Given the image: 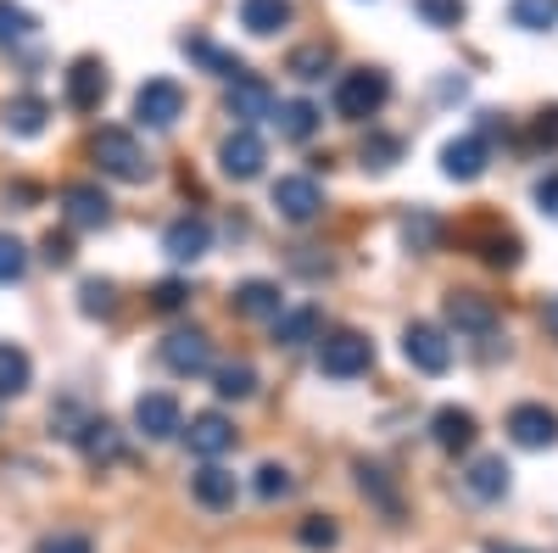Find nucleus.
<instances>
[{
    "label": "nucleus",
    "instance_id": "f257e3e1",
    "mask_svg": "<svg viewBox=\"0 0 558 553\" xmlns=\"http://www.w3.org/2000/svg\"><path fill=\"white\" fill-rule=\"evenodd\" d=\"M89 157H96V168L118 184H146L151 179V157L129 129H101L96 141H89Z\"/></svg>",
    "mask_w": 558,
    "mask_h": 553
},
{
    "label": "nucleus",
    "instance_id": "f03ea898",
    "mask_svg": "<svg viewBox=\"0 0 558 553\" xmlns=\"http://www.w3.org/2000/svg\"><path fill=\"white\" fill-rule=\"evenodd\" d=\"M386 101H391V79L380 68H352V73L336 79V118H347V123L380 118Z\"/></svg>",
    "mask_w": 558,
    "mask_h": 553
},
{
    "label": "nucleus",
    "instance_id": "7ed1b4c3",
    "mask_svg": "<svg viewBox=\"0 0 558 553\" xmlns=\"http://www.w3.org/2000/svg\"><path fill=\"white\" fill-rule=\"evenodd\" d=\"M318 369L330 381H357V375L375 369V341L357 336V330H330L318 341Z\"/></svg>",
    "mask_w": 558,
    "mask_h": 553
},
{
    "label": "nucleus",
    "instance_id": "20e7f679",
    "mask_svg": "<svg viewBox=\"0 0 558 553\" xmlns=\"http://www.w3.org/2000/svg\"><path fill=\"white\" fill-rule=\"evenodd\" d=\"M134 118L146 129H173L184 118V89L179 79H146L134 89Z\"/></svg>",
    "mask_w": 558,
    "mask_h": 553
},
{
    "label": "nucleus",
    "instance_id": "39448f33",
    "mask_svg": "<svg viewBox=\"0 0 558 553\" xmlns=\"http://www.w3.org/2000/svg\"><path fill=\"white\" fill-rule=\"evenodd\" d=\"M274 213L286 218V224H313V218L324 213L318 179H313V173H286V179H274Z\"/></svg>",
    "mask_w": 558,
    "mask_h": 553
},
{
    "label": "nucleus",
    "instance_id": "423d86ee",
    "mask_svg": "<svg viewBox=\"0 0 558 553\" xmlns=\"http://www.w3.org/2000/svg\"><path fill=\"white\" fill-rule=\"evenodd\" d=\"M402 358L418 369V375H447L452 369V341L436 325H408L402 330Z\"/></svg>",
    "mask_w": 558,
    "mask_h": 553
},
{
    "label": "nucleus",
    "instance_id": "0eeeda50",
    "mask_svg": "<svg viewBox=\"0 0 558 553\" xmlns=\"http://www.w3.org/2000/svg\"><path fill=\"white\" fill-rule=\"evenodd\" d=\"M223 112L241 118L246 129L257 118H274V84L257 79V73H235V79H229V96H223Z\"/></svg>",
    "mask_w": 558,
    "mask_h": 553
},
{
    "label": "nucleus",
    "instance_id": "6e6552de",
    "mask_svg": "<svg viewBox=\"0 0 558 553\" xmlns=\"http://www.w3.org/2000/svg\"><path fill=\"white\" fill-rule=\"evenodd\" d=\"M263 163H268V146H263V134H252L246 123L235 129V134H229V141L218 146V168L229 173V179H257L263 173Z\"/></svg>",
    "mask_w": 558,
    "mask_h": 553
},
{
    "label": "nucleus",
    "instance_id": "1a4fd4ad",
    "mask_svg": "<svg viewBox=\"0 0 558 553\" xmlns=\"http://www.w3.org/2000/svg\"><path fill=\"white\" fill-rule=\"evenodd\" d=\"M497 302L481 297V291H447V325L463 330V336H492L497 330Z\"/></svg>",
    "mask_w": 558,
    "mask_h": 553
},
{
    "label": "nucleus",
    "instance_id": "9d476101",
    "mask_svg": "<svg viewBox=\"0 0 558 553\" xmlns=\"http://www.w3.org/2000/svg\"><path fill=\"white\" fill-rule=\"evenodd\" d=\"M162 363L173 369V375H207L213 369V341H207V330H173L168 341H162Z\"/></svg>",
    "mask_w": 558,
    "mask_h": 553
},
{
    "label": "nucleus",
    "instance_id": "9b49d317",
    "mask_svg": "<svg viewBox=\"0 0 558 553\" xmlns=\"http://www.w3.org/2000/svg\"><path fill=\"white\" fill-rule=\"evenodd\" d=\"M62 96H68L73 112H96V107L107 101V68H101L96 57H78V62L68 68V79H62Z\"/></svg>",
    "mask_w": 558,
    "mask_h": 553
},
{
    "label": "nucleus",
    "instance_id": "f8f14e48",
    "mask_svg": "<svg viewBox=\"0 0 558 553\" xmlns=\"http://www.w3.org/2000/svg\"><path fill=\"white\" fill-rule=\"evenodd\" d=\"M207 247H213V224L202 213H184L162 229V252L173 263H196V257H207Z\"/></svg>",
    "mask_w": 558,
    "mask_h": 553
},
{
    "label": "nucleus",
    "instance_id": "ddd939ff",
    "mask_svg": "<svg viewBox=\"0 0 558 553\" xmlns=\"http://www.w3.org/2000/svg\"><path fill=\"white\" fill-rule=\"evenodd\" d=\"M508 436H514L520 447H531V453H542V447L558 442V413L547 402H520L514 413H508Z\"/></svg>",
    "mask_w": 558,
    "mask_h": 553
},
{
    "label": "nucleus",
    "instance_id": "4468645a",
    "mask_svg": "<svg viewBox=\"0 0 558 553\" xmlns=\"http://www.w3.org/2000/svg\"><path fill=\"white\" fill-rule=\"evenodd\" d=\"M184 442H191L196 458H223L229 447H235V425H229V413L207 408V413H191V431H184Z\"/></svg>",
    "mask_w": 558,
    "mask_h": 553
},
{
    "label": "nucleus",
    "instance_id": "2eb2a0df",
    "mask_svg": "<svg viewBox=\"0 0 558 553\" xmlns=\"http://www.w3.org/2000/svg\"><path fill=\"white\" fill-rule=\"evenodd\" d=\"M134 425L146 431L151 442H168V436L184 431V413H179V402L168 392H146V397L134 402Z\"/></svg>",
    "mask_w": 558,
    "mask_h": 553
},
{
    "label": "nucleus",
    "instance_id": "dca6fc26",
    "mask_svg": "<svg viewBox=\"0 0 558 553\" xmlns=\"http://www.w3.org/2000/svg\"><path fill=\"white\" fill-rule=\"evenodd\" d=\"M191 497L202 503V509H235L241 481H235V470H223L218 458H207V465L191 476Z\"/></svg>",
    "mask_w": 558,
    "mask_h": 553
},
{
    "label": "nucleus",
    "instance_id": "f3484780",
    "mask_svg": "<svg viewBox=\"0 0 558 553\" xmlns=\"http://www.w3.org/2000/svg\"><path fill=\"white\" fill-rule=\"evenodd\" d=\"M62 213L73 229H107L112 224V202L101 196V184H68L62 191Z\"/></svg>",
    "mask_w": 558,
    "mask_h": 553
},
{
    "label": "nucleus",
    "instance_id": "a211bd4d",
    "mask_svg": "<svg viewBox=\"0 0 558 553\" xmlns=\"http://www.w3.org/2000/svg\"><path fill=\"white\" fill-rule=\"evenodd\" d=\"M486 141L481 134H458V141H447L441 146V173L447 179H458V184H470V179H481L486 173Z\"/></svg>",
    "mask_w": 558,
    "mask_h": 553
},
{
    "label": "nucleus",
    "instance_id": "6ab92c4d",
    "mask_svg": "<svg viewBox=\"0 0 558 553\" xmlns=\"http://www.w3.org/2000/svg\"><path fill=\"white\" fill-rule=\"evenodd\" d=\"M430 436L441 453H470L481 425H475V413L470 408H436V420H430Z\"/></svg>",
    "mask_w": 558,
    "mask_h": 553
},
{
    "label": "nucleus",
    "instance_id": "aec40b11",
    "mask_svg": "<svg viewBox=\"0 0 558 553\" xmlns=\"http://www.w3.org/2000/svg\"><path fill=\"white\" fill-rule=\"evenodd\" d=\"M318 123H324V112H318L313 101H274V129H279V141L302 146V141H313V134H318Z\"/></svg>",
    "mask_w": 558,
    "mask_h": 553
},
{
    "label": "nucleus",
    "instance_id": "412c9836",
    "mask_svg": "<svg viewBox=\"0 0 558 553\" xmlns=\"http://www.w3.org/2000/svg\"><path fill=\"white\" fill-rule=\"evenodd\" d=\"M73 442H78V453L89 458V465H112V458H123V436H118L112 420H84L73 431Z\"/></svg>",
    "mask_w": 558,
    "mask_h": 553
},
{
    "label": "nucleus",
    "instance_id": "4be33fe9",
    "mask_svg": "<svg viewBox=\"0 0 558 553\" xmlns=\"http://www.w3.org/2000/svg\"><path fill=\"white\" fill-rule=\"evenodd\" d=\"M508 476H514V470H508L497 453H492V458H475V465L463 470V492L481 497V503H497V497L508 492Z\"/></svg>",
    "mask_w": 558,
    "mask_h": 553
},
{
    "label": "nucleus",
    "instance_id": "5701e85b",
    "mask_svg": "<svg viewBox=\"0 0 558 553\" xmlns=\"http://www.w3.org/2000/svg\"><path fill=\"white\" fill-rule=\"evenodd\" d=\"M45 118H51V107H45L39 96H12L7 107H0V123H7V134H17V141L45 134Z\"/></svg>",
    "mask_w": 558,
    "mask_h": 553
},
{
    "label": "nucleus",
    "instance_id": "b1692460",
    "mask_svg": "<svg viewBox=\"0 0 558 553\" xmlns=\"http://www.w3.org/2000/svg\"><path fill=\"white\" fill-rule=\"evenodd\" d=\"M229 308H235L241 318H274L286 302H279V286L274 280H241L235 297H229Z\"/></svg>",
    "mask_w": 558,
    "mask_h": 553
},
{
    "label": "nucleus",
    "instance_id": "393cba45",
    "mask_svg": "<svg viewBox=\"0 0 558 553\" xmlns=\"http://www.w3.org/2000/svg\"><path fill=\"white\" fill-rule=\"evenodd\" d=\"M179 51L191 57V62H202L207 73H218V79H235V73H246V68H241V57H235V51H218V45H213L207 34H184V39H179Z\"/></svg>",
    "mask_w": 558,
    "mask_h": 553
},
{
    "label": "nucleus",
    "instance_id": "a878e982",
    "mask_svg": "<svg viewBox=\"0 0 558 553\" xmlns=\"http://www.w3.org/2000/svg\"><path fill=\"white\" fill-rule=\"evenodd\" d=\"M318 325H324V318H318V308H279L274 313V341L279 347H307V341H318Z\"/></svg>",
    "mask_w": 558,
    "mask_h": 553
},
{
    "label": "nucleus",
    "instance_id": "bb28decb",
    "mask_svg": "<svg viewBox=\"0 0 558 553\" xmlns=\"http://www.w3.org/2000/svg\"><path fill=\"white\" fill-rule=\"evenodd\" d=\"M291 23V0H241V28L246 34H257V39H268V34H279Z\"/></svg>",
    "mask_w": 558,
    "mask_h": 553
},
{
    "label": "nucleus",
    "instance_id": "cd10ccee",
    "mask_svg": "<svg viewBox=\"0 0 558 553\" xmlns=\"http://www.w3.org/2000/svg\"><path fill=\"white\" fill-rule=\"evenodd\" d=\"M330 68H336V51H330L324 39H313V45H296V51L286 57V73H291V79H302V84H318V79L330 73Z\"/></svg>",
    "mask_w": 558,
    "mask_h": 553
},
{
    "label": "nucleus",
    "instance_id": "c85d7f7f",
    "mask_svg": "<svg viewBox=\"0 0 558 553\" xmlns=\"http://www.w3.org/2000/svg\"><path fill=\"white\" fill-rule=\"evenodd\" d=\"M28 386H34V363H28V352L12 347V341H0V397H23Z\"/></svg>",
    "mask_w": 558,
    "mask_h": 553
},
{
    "label": "nucleus",
    "instance_id": "c756f323",
    "mask_svg": "<svg viewBox=\"0 0 558 553\" xmlns=\"http://www.w3.org/2000/svg\"><path fill=\"white\" fill-rule=\"evenodd\" d=\"M508 23L525 34H547L558 23V0H508Z\"/></svg>",
    "mask_w": 558,
    "mask_h": 553
},
{
    "label": "nucleus",
    "instance_id": "7c9ffc66",
    "mask_svg": "<svg viewBox=\"0 0 558 553\" xmlns=\"http://www.w3.org/2000/svg\"><path fill=\"white\" fill-rule=\"evenodd\" d=\"M34 12H23L17 0H0V51H17V45L34 39Z\"/></svg>",
    "mask_w": 558,
    "mask_h": 553
},
{
    "label": "nucleus",
    "instance_id": "2f4dec72",
    "mask_svg": "<svg viewBox=\"0 0 558 553\" xmlns=\"http://www.w3.org/2000/svg\"><path fill=\"white\" fill-rule=\"evenodd\" d=\"M213 392H218L223 402H246V397L257 392V369H252V363H223L218 375H213Z\"/></svg>",
    "mask_w": 558,
    "mask_h": 553
},
{
    "label": "nucleus",
    "instance_id": "473e14b6",
    "mask_svg": "<svg viewBox=\"0 0 558 553\" xmlns=\"http://www.w3.org/2000/svg\"><path fill=\"white\" fill-rule=\"evenodd\" d=\"M78 308H84L89 318H112V313H118V286H112V280H84V286H78Z\"/></svg>",
    "mask_w": 558,
    "mask_h": 553
},
{
    "label": "nucleus",
    "instance_id": "72a5a7b5",
    "mask_svg": "<svg viewBox=\"0 0 558 553\" xmlns=\"http://www.w3.org/2000/svg\"><path fill=\"white\" fill-rule=\"evenodd\" d=\"M397 157H402V141L397 134H368L363 141V168H375V173H386V168H397Z\"/></svg>",
    "mask_w": 558,
    "mask_h": 553
},
{
    "label": "nucleus",
    "instance_id": "f704fd0d",
    "mask_svg": "<svg viewBox=\"0 0 558 553\" xmlns=\"http://www.w3.org/2000/svg\"><path fill=\"white\" fill-rule=\"evenodd\" d=\"M28 274V247L17 236H0V286H17Z\"/></svg>",
    "mask_w": 558,
    "mask_h": 553
},
{
    "label": "nucleus",
    "instance_id": "c9c22d12",
    "mask_svg": "<svg viewBox=\"0 0 558 553\" xmlns=\"http://www.w3.org/2000/svg\"><path fill=\"white\" fill-rule=\"evenodd\" d=\"M252 486H257V497H263V503H279V497H291V492H296V481H291V470H286V465H263Z\"/></svg>",
    "mask_w": 558,
    "mask_h": 553
},
{
    "label": "nucleus",
    "instance_id": "e433bc0d",
    "mask_svg": "<svg viewBox=\"0 0 558 553\" xmlns=\"http://www.w3.org/2000/svg\"><path fill=\"white\" fill-rule=\"evenodd\" d=\"M413 12L430 28H458L463 23V0H413Z\"/></svg>",
    "mask_w": 558,
    "mask_h": 553
},
{
    "label": "nucleus",
    "instance_id": "4c0bfd02",
    "mask_svg": "<svg viewBox=\"0 0 558 553\" xmlns=\"http://www.w3.org/2000/svg\"><path fill=\"white\" fill-rule=\"evenodd\" d=\"M357 486H363L368 497H380V509H386V515H397V509H402L397 492H391V481H386V470H375V465H357Z\"/></svg>",
    "mask_w": 558,
    "mask_h": 553
},
{
    "label": "nucleus",
    "instance_id": "58836bf2",
    "mask_svg": "<svg viewBox=\"0 0 558 553\" xmlns=\"http://www.w3.org/2000/svg\"><path fill=\"white\" fill-rule=\"evenodd\" d=\"M492 268H514L520 263V241L514 236H508V229H502V236H486V252H481Z\"/></svg>",
    "mask_w": 558,
    "mask_h": 553
},
{
    "label": "nucleus",
    "instance_id": "ea45409f",
    "mask_svg": "<svg viewBox=\"0 0 558 553\" xmlns=\"http://www.w3.org/2000/svg\"><path fill=\"white\" fill-rule=\"evenodd\" d=\"M296 537H302V548H336V537H341V531H336V520H324V515H307Z\"/></svg>",
    "mask_w": 558,
    "mask_h": 553
},
{
    "label": "nucleus",
    "instance_id": "a19ab883",
    "mask_svg": "<svg viewBox=\"0 0 558 553\" xmlns=\"http://www.w3.org/2000/svg\"><path fill=\"white\" fill-rule=\"evenodd\" d=\"M402 241H408L413 252H425V247L436 241V218H430V213H418V218H408V224H402Z\"/></svg>",
    "mask_w": 558,
    "mask_h": 553
},
{
    "label": "nucleus",
    "instance_id": "79ce46f5",
    "mask_svg": "<svg viewBox=\"0 0 558 553\" xmlns=\"http://www.w3.org/2000/svg\"><path fill=\"white\" fill-rule=\"evenodd\" d=\"M184 297H191V291H184L179 280H162V286L151 291V308H157V313H173V308H184Z\"/></svg>",
    "mask_w": 558,
    "mask_h": 553
},
{
    "label": "nucleus",
    "instance_id": "37998d69",
    "mask_svg": "<svg viewBox=\"0 0 558 553\" xmlns=\"http://www.w3.org/2000/svg\"><path fill=\"white\" fill-rule=\"evenodd\" d=\"M45 263H51V268H68V263H73V241L57 236V229L45 236Z\"/></svg>",
    "mask_w": 558,
    "mask_h": 553
},
{
    "label": "nucleus",
    "instance_id": "c03bdc74",
    "mask_svg": "<svg viewBox=\"0 0 558 553\" xmlns=\"http://www.w3.org/2000/svg\"><path fill=\"white\" fill-rule=\"evenodd\" d=\"M536 207H542V213L558 224V173H547V179L536 184Z\"/></svg>",
    "mask_w": 558,
    "mask_h": 553
},
{
    "label": "nucleus",
    "instance_id": "a18cd8bd",
    "mask_svg": "<svg viewBox=\"0 0 558 553\" xmlns=\"http://www.w3.org/2000/svg\"><path fill=\"white\" fill-rule=\"evenodd\" d=\"M39 553H96V548H89V537H45Z\"/></svg>",
    "mask_w": 558,
    "mask_h": 553
},
{
    "label": "nucleus",
    "instance_id": "49530a36",
    "mask_svg": "<svg viewBox=\"0 0 558 553\" xmlns=\"http://www.w3.org/2000/svg\"><path fill=\"white\" fill-rule=\"evenodd\" d=\"M531 134H536V146H558V107H547V112L536 118Z\"/></svg>",
    "mask_w": 558,
    "mask_h": 553
},
{
    "label": "nucleus",
    "instance_id": "de8ad7c7",
    "mask_svg": "<svg viewBox=\"0 0 558 553\" xmlns=\"http://www.w3.org/2000/svg\"><path fill=\"white\" fill-rule=\"evenodd\" d=\"M542 318H547V336H553V341H558V297H553V302H547V313H542Z\"/></svg>",
    "mask_w": 558,
    "mask_h": 553
}]
</instances>
